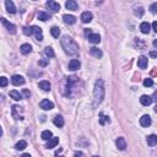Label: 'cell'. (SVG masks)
I'll return each instance as SVG.
<instances>
[{
    "instance_id": "9c48e42d",
    "label": "cell",
    "mask_w": 157,
    "mask_h": 157,
    "mask_svg": "<svg viewBox=\"0 0 157 157\" xmlns=\"http://www.w3.org/2000/svg\"><path fill=\"white\" fill-rule=\"evenodd\" d=\"M11 82H12V85H15V86H20V85L25 84V78L21 75H14L11 77Z\"/></svg>"
},
{
    "instance_id": "8992f818",
    "label": "cell",
    "mask_w": 157,
    "mask_h": 157,
    "mask_svg": "<svg viewBox=\"0 0 157 157\" xmlns=\"http://www.w3.org/2000/svg\"><path fill=\"white\" fill-rule=\"evenodd\" d=\"M80 66H81V63H80V60H77V59H71L70 63H69V70H71V71L78 70Z\"/></svg>"
},
{
    "instance_id": "7bdbcfd3",
    "label": "cell",
    "mask_w": 157,
    "mask_h": 157,
    "mask_svg": "<svg viewBox=\"0 0 157 157\" xmlns=\"http://www.w3.org/2000/svg\"><path fill=\"white\" fill-rule=\"evenodd\" d=\"M1 135H3V129H1V127H0V137H1Z\"/></svg>"
},
{
    "instance_id": "d590c367",
    "label": "cell",
    "mask_w": 157,
    "mask_h": 157,
    "mask_svg": "<svg viewBox=\"0 0 157 157\" xmlns=\"http://www.w3.org/2000/svg\"><path fill=\"white\" fill-rule=\"evenodd\" d=\"M150 10H151L152 14H156V12H157V3H154V4H152L151 7H150Z\"/></svg>"
},
{
    "instance_id": "4316f807",
    "label": "cell",
    "mask_w": 157,
    "mask_h": 157,
    "mask_svg": "<svg viewBox=\"0 0 157 157\" xmlns=\"http://www.w3.org/2000/svg\"><path fill=\"white\" fill-rule=\"evenodd\" d=\"M15 147H16V150H25L26 147H27V142H26L25 140H20V141H18L17 144H16Z\"/></svg>"
},
{
    "instance_id": "60d3db41",
    "label": "cell",
    "mask_w": 157,
    "mask_h": 157,
    "mask_svg": "<svg viewBox=\"0 0 157 157\" xmlns=\"http://www.w3.org/2000/svg\"><path fill=\"white\" fill-rule=\"evenodd\" d=\"M150 55H151L152 58H155V57H156V52H155V50H152V52L150 53Z\"/></svg>"
},
{
    "instance_id": "f546056e",
    "label": "cell",
    "mask_w": 157,
    "mask_h": 157,
    "mask_svg": "<svg viewBox=\"0 0 157 157\" xmlns=\"http://www.w3.org/2000/svg\"><path fill=\"white\" fill-rule=\"evenodd\" d=\"M50 33H52V36L54 37V38H58L59 35H60V30H59L58 27H52V30H50Z\"/></svg>"
},
{
    "instance_id": "3957f363",
    "label": "cell",
    "mask_w": 157,
    "mask_h": 157,
    "mask_svg": "<svg viewBox=\"0 0 157 157\" xmlns=\"http://www.w3.org/2000/svg\"><path fill=\"white\" fill-rule=\"evenodd\" d=\"M47 7L52 12H58L59 10H60V5H59V3L57 1H53V0H49V1H47Z\"/></svg>"
},
{
    "instance_id": "74e56055",
    "label": "cell",
    "mask_w": 157,
    "mask_h": 157,
    "mask_svg": "<svg viewBox=\"0 0 157 157\" xmlns=\"http://www.w3.org/2000/svg\"><path fill=\"white\" fill-rule=\"evenodd\" d=\"M39 66H47L48 65V60H39Z\"/></svg>"
},
{
    "instance_id": "484cf974",
    "label": "cell",
    "mask_w": 157,
    "mask_h": 157,
    "mask_svg": "<svg viewBox=\"0 0 157 157\" xmlns=\"http://www.w3.org/2000/svg\"><path fill=\"white\" fill-rule=\"evenodd\" d=\"M10 97H11V98H14L15 101H20V99L22 98V96L20 95V92H17V91H15V90L10 91Z\"/></svg>"
},
{
    "instance_id": "7c38bea8",
    "label": "cell",
    "mask_w": 157,
    "mask_h": 157,
    "mask_svg": "<svg viewBox=\"0 0 157 157\" xmlns=\"http://www.w3.org/2000/svg\"><path fill=\"white\" fill-rule=\"evenodd\" d=\"M147 64H149V60H147V58L144 57V55H141V57L137 59V66H139L140 69H146Z\"/></svg>"
},
{
    "instance_id": "ffe728a7",
    "label": "cell",
    "mask_w": 157,
    "mask_h": 157,
    "mask_svg": "<svg viewBox=\"0 0 157 157\" xmlns=\"http://www.w3.org/2000/svg\"><path fill=\"white\" fill-rule=\"evenodd\" d=\"M90 53H91V55H93V57H95V58H97V59H99V58H102V57H103V53H102V50H101V49H98V48H96V47L91 48Z\"/></svg>"
},
{
    "instance_id": "f6af8a7d",
    "label": "cell",
    "mask_w": 157,
    "mask_h": 157,
    "mask_svg": "<svg viewBox=\"0 0 157 157\" xmlns=\"http://www.w3.org/2000/svg\"><path fill=\"white\" fill-rule=\"evenodd\" d=\"M93 157H99V156H93Z\"/></svg>"
},
{
    "instance_id": "7a4b0ae2",
    "label": "cell",
    "mask_w": 157,
    "mask_h": 157,
    "mask_svg": "<svg viewBox=\"0 0 157 157\" xmlns=\"http://www.w3.org/2000/svg\"><path fill=\"white\" fill-rule=\"evenodd\" d=\"M93 97H95V102L96 103H101L104 98V85L103 81L98 78L95 82V89H93Z\"/></svg>"
},
{
    "instance_id": "277c9868",
    "label": "cell",
    "mask_w": 157,
    "mask_h": 157,
    "mask_svg": "<svg viewBox=\"0 0 157 157\" xmlns=\"http://www.w3.org/2000/svg\"><path fill=\"white\" fill-rule=\"evenodd\" d=\"M32 35L36 36V38L38 41H43V32L42 28L38 26H32Z\"/></svg>"
},
{
    "instance_id": "f35d334b",
    "label": "cell",
    "mask_w": 157,
    "mask_h": 157,
    "mask_svg": "<svg viewBox=\"0 0 157 157\" xmlns=\"http://www.w3.org/2000/svg\"><path fill=\"white\" fill-rule=\"evenodd\" d=\"M75 157H85V154L81 151H77V152H75Z\"/></svg>"
},
{
    "instance_id": "8d00e7d4",
    "label": "cell",
    "mask_w": 157,
    "mask_h": 157,
    "mask_svg": "<svg viewBox=\"0 0 157 157\" xmlns=\"http://www.w3.org/2000/svg\"><path fill=\"white\" fill-rule=\"evenodd\" d=\"M22 93H24V96H25V98H30V97H31V92L28 91V90H24V91H22Z\"/></svg>"
},
{
    "instance_id": "1f68e13d",
    "label": "cell",
    "mask_w": 157,
    "mask_h": 157,
    "mask_svg": "<svg viewBox=\"0 0 157 157\" xmlns=\"http://www.w3.org/2000/svg\"><path fill=\"white\" fill-rule=\"evenodd\" d=\"M9 85V80L5 76H1L0 77V87H6Z\"/></svg>"
},
{
    "instance_id": "ac0fdd59",
    "label": "cell",
    "mask_w": 157,
    "mask_h": 157,
    "mask_svg": "<svg viewBox=\"0 0 157 157\" xmlns=\"http://www.w3.org/2000/svg\"><path fill=\"white\" fill-rule=\"evenodd\" d=\"M59 144V137H50L47 142V149H54Z\"/></svg>"
},
{
    "instance_id": "52a82bcc",
    "label": "cell",
    "mask_w": 157,
    "mask_h": 157,
    "mask_svg": "<svg viewBox=\"0 0 157 157\" xmlns=\"http://www.w3.org/2000/svg\"><path fill=\"white\" fill-rule=\"evenodd\" d=\"M1 22H3V25L6 27V30L10 32V33H16V27H15V25H12V24H10L6 18H1Z\"/></svg>"
},
{
    "instance_id": "d6986e66",
    "label": "cell",
    "mask_w": 157,
    "mask_h": 157,
    "mask_svg": "<svg viewBox=\"0 0 157 157\" xmlns=\"http://www.w3.org/2000/svg\"><path fill=\"white\" fill-rule=\"evenodd\" d=\"M150 30H151V26H150L149 22H142V24L140 25V31L144 35H149L150 33Z\"/></svg>"
},
{
    "instance_id": "4dcf8cb0",
    "label": "cell",
    "mask_w": 157,
    "mask_h": 157,
    "mask_svg": "<svg viewBox=\"0 0 157 157\" xmlns=\"http://www.w3.org/2000/svg\"><path fill=\"white\" fill-rule=\"evenodd\" d=\"M99 117H101L99 123L102 124V125H104V123H109V118L107 117V115H104L103 113H101V114H99Z\"/></svg>"
},
{
    "instance_id": "b9f144b4",
    "label": "cell",
    "mask_w": 157,
    "mask_h": 157,
    "mask_svg": "<svg viewBox=\"0 0 157 157\" xmlns=\"http://www.w3.org/2000/svg\"><path fill=\"white\" fill-rule=\"evenodd\" d=\"M21 157H31V155H30V154H24Z\"/></svg>"
},
{
    "instance_id": "d4e9b609",
    "label": "cell",
    "mask_w": 157,
    "mask_h": 157,
    "mask_svg": "<svg viewBox=\"0 0 157 157\" xmlns=\"http://www.w3.org/2000/svg\"><path fill=\"white\" fill-rule=\"evenodd\" d=\"M39 89H42L43 91L48 92V91L50 90V84H49V81H45V80L41 81V82H39Z\"/></svg>"
},
{
    "instance_id": "836d02e7",
    "label": "cell",
    "mask_w": 157,
    "mask_h": 157,
    "mask_svg": "<svg viewBox=\"0 0 157 157\" xmlns=\"http://www.w3.org/2000/svg\"><path fill=\"white\" fill-rule=\"evenodd\" d=\"M152 85H154V81H152V78L147 77V78H145V80H144V86H146V87H151Z\"/></svg>"
},
{
    "instance_id": "e0dca14e",
    "label": "cell",
    "mask_w": 157,
    "mask_h": 157,
    "mask_svg": "<svg viewBox=\"0 0 157 157\" xmlns=\"http://www.w3.org/2000/svg\"><path fill=\"white\" fill-rule=\"evenodd\" d=\"M63 20L66 25H74L76 22V17L72 16V15H64L63 16Z\"/></svg>"
},
{
    "instance_id": "8fae6325",
    "label": "cell",
    "mask_w": 157,
    "mask_h": 157,
    "mask_svg": "<svg viewBox=\"0 0 157 157\" xmlns=\"http://www.w3.org/2000/svg\"><path fill=\"white\" fill-rule=\"evenodd\" d=\"M115 145H117L118 150H120V151H123V150L127 149V141H125V139H124V137H118L117 141H115Z\"/></svg>"
},
{
    "instance_id": "d6a6232c",
    "label": "cell",
    "mask_w": 157,
    "mask_h": 157,
    "mask_svg": "<svg viewBox=\"0 0 157 157\" xmlns=\"http://www.w3.org/2000/svg\"><path fill=\"white\" fill-rule=\"evenodd\" d=\"M144 7H141V6H139V7H136L135 9V15L137 16V17H141L142 15H144Z\"/></svg>"
},
{
    "instance_id": "6da1fadb",
    "label": "cell",
    "mask_w": 157,
    "mask_h": 157,
    "mask_svg": "<svg viewBox=\"0 0 157 157\" xmlns=\"http://www.w3.org/2000/svg\"><path fill=\"white\" fill-rule=\"evenodd\" d=\"M62 47L68 55H76L78 53V44L69 36H63Z\"/></svg>"
},
{
    "instance_id": "5b68a950",
    "label": "cell",
    "mask_w": 157,
    "mask_h": 157,
    "mask_svg": "<svg viewBox=\"0 0 157 157\" xmlns=\"http://www.w3.org/2000/svg\"><path fill=\"white\" fill-rule=\"evenodd\" d=\"M39 107L42 109H44V110H50V109L54 108V103L50 102L49 99H43V101H41Z\"/></svg>"
},
{
    "instance_id": "7402d4cb",
    "label": "cell",
    "mask_w": 157,
    "mask_h": 157,
    "mask_svg": "<svg viewBox=\"0 0 157 157\" xmlns=\"http://www.w3.org/2000/svg\"><path fill=\"white\" fill-rule=\"evenodd\" d=\"M146 141H147V145L149 146H155L157 144V136L155 134H151V135L146 137Z\"/></svg>"
},
{
    "instance_id": "44dd1931",
    "label": "cell",
    "mask_w": 157,
    "mask_h": 157,
    "mask_svg": "<svg viewBox=\"0 0 157 157\" xmlns=\"http://www.w3.org/2000/svg\"><path fill=\"white\" fill-rule=\"evenodd\" d=\"M20 52L24 54V55H27V54H30L32 52V47H31L30 44L25 43V44H22L21 47H20Z\"/></svg>"
},
{
    "instance_id": "9a60e30c",
    "label": "cell",
    "mask_w": 157,
    "mask_h": 157,
    "mask_svg": "<svg viewBox=\"0 0 157 157\" xmlns=\"http://www.w3.org/2000/svg\"><path fill=\"white\" fill-rule=\"evenodd\" d=\"M65 6H66L68 10H72V11H76L78 9V5H77V3L75 1V0H69V1H66Z\"/></svg>"
},
{
    "instance_id": "ba28073f",
    "label": "cell",
    "mask_w": 157,
    "mask_h": 157,
    "mask_svg": "<svg viewBox=\"0 0 157 157\" xmlns=\"http://www.w3.org/2000/svg\"><path fill=\"white\" fill-rule=\"evenodd\" d=\"M92 18H93V15H92V12H90V11H85L81 14V21L84 22V24H90L92 21Z\"/></svg>"
},
{
    "instance_id": "30bf717a",
    "label": "cell",
    "mask_w": 157,
    "mask_h": 157,
    "mask_svg": "<svg viewBox=\"0 0 157 157\" xmlns=\"http://www.w3.org/2000/svg\"><path fill=\"white\" fill-rule=\"evenodd\" d=\"M140 125L141 127H144V128H147V127H150L151 125V118H150V115H142V117L140 118Z\"/></svg>"
},
{
    "instance_id": "5bb4252c",
    "label": "cell",
    "mask_w": 157,
    "mask_h": 157,
    "mask_svg": "<svg viewBox=\"0 0 157 157\" xmlns=\"http://www.w3.org/2000/svg\"><path fill=\"white\" fill-rule=\"evenodd\" d=\"M140 103L142 106H150L152 103V97L151 96H147V95H142L140 97Z\"/></svg>"
},
{
    "instance_id": "ab89813d",
    "label": "cell",
    "mask_w": 157,
    "mask_h": 157,
    "mask_svg": "<svg viewBox=\"0 0 157 157\" xmlns=\"http://www.w3.org/2000/svg\"><path fill=\"white\" fill-rule=\"evenodd\" d=\"M152 30H154L155 32H157V22H152Z\"/></svg>"
},
{
    "instance_id": "83f0119b",
    "label": "cell",
    "mask_w": 157,
    "mask_h": 157,
    "mask_svg": "<svg viewBox=\"0 0 157 157\" xmlns=\"http://www.w3.org/2000/svg\"><path fill=\"white\" fill-rule=\"evenodd\" d=\"M44 53H45V55H47L48 58H53L54 57V50H53V48H50V47H45V49H44Z\"/></svg>"
},
{
    "instance_id": "f1b7e54d",
    "label": "cell",
    "mask_w": 157,
    "mask_h": 157,
    "mask_svg": "<svg viewBox=\"0 0 157 157\" xmlns=\"http://www.w3.org/2000/svg\"><path fill=\"white\" fill-rule=\"evenodd\" d=\"M49 18H50V16L47 12H39L38 14V20H41V21H47Z\"/></svg>"
},
{
    "instance_id": "4fadbf2b",
    "label": "cell",
    "mask_w": 157,
    "mask_h": 157,
    "mask_svg": "<svg viewBox=\"0 0 157 157\" xmlns=\"http://www.w3.org/2000/svg\"><path fill=\"white\" fill-rule=\"evenodd\" d=\"M5 6H6V11H7L9 14H15V12H16L15 4H14L11 0H6V1H5Z\"/></svg>"
},
{
    "instance_id": "603a6c76",
    "label": "cell",
    "mask_w": 157,
    "mask_h": 157,
    "mask_svg": "<svg viewBox=\"0 0 157 157\" xmlns=\"http://www.w3.org/2000/svg\"><path fill=\"white\" fill-rule=\"evenodd\" d=\"M53 123H54V125H55V127H58V128H63V127H64V118L62 117V115H57V117L54 118Z\"/></svg>"
},
{
    "instance_id": "e575fe53",
    "label": "cell",
    "mask_w": 157,
    "mask_h": 157,
    "mask_svg": "<svg viewBox=\"0 0 157 157\" xmlns=\"http://www.w3.org/2000/svg\"><path fill=\"white\" fill-rule=\"evenodd\" d=\"M24 33L26 36H31L32 35V27H24Z\"/></svg>"
},
{
    "instance_id": "cb8c5ba5",
    "label": "cell",
    "mask_w": 157,
    "mask_h": 157,
    "mask_svg": "<svg viewBox=\"0 0 157 157\" xmlns=\"http://www.w3.org/2000/svg\"><path fill=\"white\" fill-rule=\"evenodd\" d=\"M41 137H42V140L48 141L50 137H53V134L50 130H44V131H42V134H41Z\"/></svg>"
},
{
    "instance_id": "ee69618b",
    "label": "cell",
    "mask_w": 157,
    "mask_h": 157,
    "mask_svg": "<svg viewBox=\"0 0 157 157\" xmlns=\"http://www.w3.org/2000/svg\"><path fill=\"white\" fill-rule=\"evenodd\" d=\"M57 156H58V157H64V156H59V155H57Z\"/></svg>"
},
{
    "instance_id": "2e32d148",
    "label": "cell",
    "mask_w": 157,
    "mask_h": 157,
    "mask_svg": "<svg viewBox=\"0 0 157 157\" xmlns=\"http://www.w3.org/2000/svg\"><path fill=\"white\" fill-rule=\"evenodd\" d=\"M89 37V41L91 43H93V44H98L101 42V36L99 35H97V33H91L87 36Z\"/></svg>"
}]
</instances>
